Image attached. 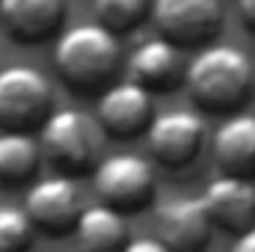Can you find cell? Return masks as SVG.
Here are the masks:
<instances>
[{"label": "cell", "instance_id": "1", "mask_svg": "<svg viewBox=\"0 0 255 252\" xmlns=\"http://www.w3.org/2000/svg\"><path fill=\"white\" fill-rule=\"evenodd\" d=\"M184 86L208 113H235L255 86V63L235 45H205L187 65Z\"/></svg>", "mask_w": 255, "mask_h": 252}, {"label": "cell", "instance_id": "2", "mask_svg": "<svg viewBox=\"0 0 255 252\" xmlns=\"http://www.w3.org/2000/svg\"><path fill=\"white\" fill-rule=\"evenodd\" d=\"M122 63L119 36L101 24H77L57 36L54 65L74 92H101L116 80Z\"/></svg>", "mask_w": 255, "mask_h": 252}, {"label": "cell", "instance_id": "3", "mask_svg": "<svg viewBox=\"0 0 255 252\" xmlns=\"http://www.w3.org/2000/svg\"><path fill=\"white\" fill-rule=\"evenodd\" d=\"M42 157L63 175H86L98 163V136L86 113L74 107H54V113L39 127Z\"/></svg>", "mask_w": 255, "mask_h": 252}, {"label": "cell", "instance_id": "4", "mask_svg": "<svg viewBox=\"0 0 255 252\" xmlns=\"http://www.w3.org/2000/svg\"><path fill=\"white\" fill-rule=\"evenodd\" d=\"M54 113V86L33 65L0 68V127L36 130Z\"/></svg>", "mask_w": 255, "mask_h": 252}, {"label": "cell", "instance_id": "5", "mask_svg": "<svg viewBox=\"0 0 255 252\" xmlns=\"http://www.w3.org/2000/svg\"><path fill=\"white\" fill-rule=\"evenodd\" d=\"M92 181L98 199L122 214L145 208L154 199V187H157L154 166L130 151H116L98 160L92 169Z\"/></svg>", "mask_w": 255, "mask_h": 252}, {"label": "cell", "instance_id": "6", "mask_svg": "<svg viewBox=\"0 0 255 252\" xmlns=\"http://www.w3.org/2000/svg\"><path fill=\"white\" fill-rule=\"evenodd\" d=\"M223 3L220 0H151V24L157 36L175 48H205L223 30Z\"/></svg>", "mask_w": 255, "mask_h": 252}, {"label": "cell", "instance_id": "7", "mask_svg": "<svg viewBox=\"0 0 255 252\" xmlns=\"http://www.w3.org/2000/svg\"><path fill=\"white\" fill-rule=\"evenodd\" d=\"M208 125L196 110H166L145 127L151 157L166 169H184L199 157Z\"/></svg>", "mask_w": 255, "mask_h": 252}, {"label": "cell", "instance_id": "8", "mask_svg": "<svg viewBox=\"0 0 255 252\" xmlns=\"http://www.w3.org/2000/svg\"><path fill=\"white\" fill-rule=\"evenodd\" d=\"M24 211H27L33 229H39V232H48V235L71 232L77 217H80V211H83L77 181L71 175H63V172L39 178L33 187L27 190Z\"/></svg>", "mask_w": 255, "mask_h": 252}, {"label": "cell", "instance_id": "9", "mask_svg": "<svg viewBox=\"0 0 255 252\" xmlns=\"http://www.w3.org/2000/svg\"><path fill=\"white\" fill-rule=\"evenodd\" d=\"M95 119L104 133L116 139H130L142 133L154 119V101L151 92L133 80H113L107 89L98 92Z\"/></svg>", "mask_w": 255, "mask_h": 252}, {"label": "cell", "instance_id": "10", "mask_svg": "<svg viewBox=\"0 0 255 252\" xmlns=\"http://www.w3.org/2000/svg\"><path fill=\"white\" fill-rule=\"evenodd\" d=\"M154 229H157V241L169 252H202L208 250L214 235V223L202 199H190V196L166 199L157 208Z\"/></svg>", "mask_w": 255, "mask_h": 252}, {"label": "cell", "instance_id": "11", "mask_svg": "<svg viewBox=\"0 0 255 252\" xmlns=\"http://www.w3.org/2000/svg\"><path fill=\"white\" fill-rule=\"evenodd\" d=\"M214 229L241 235L244 229L255 226V184L253 178L241 175H217L205 184V193L199 196Z\"/></svg>", "mask_w": 255, "mask_h": 252}, {"label": "cell", "instance_id": "12", "mask_svg": "<svg viewBox=\"0 0 255 252\" xmlns=\"http://www.w3.org/2000/svg\"><path fill=\"white\" fill-rule=\"evenodd\" d=\"M65 12V0H0L3 30L21 45H42L60 36Z\"/></svg>", "mask_w": 255, "mask_h": 252}, {"label": "cell", "instance_id": "13", "mask_svg": "<svg viewBox=\"0 0 255 252\" xmlns=\"http://www.w3.org/2000/svg\"><path fill=\"white\" fill-rule=\"evenodd\" d=\"M187 63L181 48L166 39H145L128 60V80L145 86L148 92H172L184 83Z\"/></svg>", "mask_w": 255, "mask_h": 252}, {"label": "cell", "instance_id": "14", "mask_svg": "<svg viewBox=\"0 0 255 252\" xmlns=\"http://www.w3.org/2000/svg\"><path fill=\"white\" fill-rule=\"evenodd\" d=\"M214 160L226 175L255 178V116L232 113L217 127Z\"/></svg>", "mask_w": 255, "mask_h": 252}, {"label": "cell", "instance_id": "15", "mask_svg": "<svg viewBox=\"0 0 255 252\" xmlns=\"http://www.w3.org/2000/svg\"><path fill=\"white\" fill-rule=\"evenodd\" d=\"M71 232L77 238L80 252H122V247L128 244V223L122 211L104 202L86 205Z\"/></svg>", "mask_w": 255, "mask_h": 252}, {"label": "cell", "instance_id": "16", "mask_svg": "<svg viewBox=\"0 0 255 252\" xmlns=\"http://www.w3.org/2000/svg\"><path fill=\"white\" fill-rule=\"evenodd\" d=\"M42 160L39 139L30 130H3L0 133V181L21 184L36 175Z\"/></svg>", "mask_w": 255, "mask_h": 252}, {"label": "cell", "instance_id": "17", "mask_svg": "<svg viewBox=\"0 0 255 252\" xmlns=\"http://www.w3.org/2000/svg\"><path fill=\"white\" fill-rule=\"evenodd\" d=\"M92 15L113 36H128L151 18V0H92Z\"/></svg>", "mask_w": 255, "mask_h": 252}, {"label": "cell", "instance_id": "18", "mask_svg": "<svg viewBox=\"0 0 255 252\" xmlns=\"http://www.w3.org/2000/svg\"><path fill=\"white\" fill-rule=\"evenodd\" d=\"M33 232L24 208L0 205V252H27L33 247Z\"/></svg>", "mask_w": 255, "mask_h": 252}, {"label": "cell", "instance_id": "19", "mask_svg": "<svg viewBox=\"0 0 255 252\" xmlns=\"http://www.w3.org/2000/svg\"><path fill=\"white\" fill-rule=\"evenodd\" d=\"M122 252H169L157 238H136V241H128Z\"/></svg>", "mask_w": 255, "mask_h": 252}, {"label": "cell", "instance_id": "20", "mask_svg": "<svg viewBox=\"0 0 255 252\" xmlns=\"http://www.w3.org/2000/svg\"><path fill=\"white\" fill-rule=\"evenodd\" d=\"M232 252H255V226L244 229V232L235 238V244H232Z\"/></svg>", "mask_w": 255, "mask_h": 252}, {"label": "cell", "instance_id": "21", "mask_svg": "<svg viewBox=\"0 0 255 252\" xmlns=\"http://www.w3.org/2000/svg\"><path fill=\"white\" fill-rule=\"evenodd\" d=\"M238 15H241L244 27L255 36V0H238Z\"/></svg>", "mask_w": 255, "mask_h": 252}]
</instances>
